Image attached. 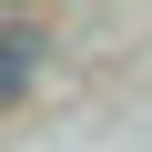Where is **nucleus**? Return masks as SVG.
Returning <instances> with one entry per match:
<instances>
[{
    "label": "nucleus",
    "instance_id": "obj_1",
    "mask_svg": "<svg viewBox=\"0 0 152 152\" xmlns=\"http://www.w3.org/2000/svg\"><path fill=\"white\" fill-rule=\"evenodd\" d=\"M31 51H41V41H31V31H0V102H10V91H20V81H31Z\"/></svg>",
    "mask_w": 152,
    "mask_h": 152
}]
</instances>
